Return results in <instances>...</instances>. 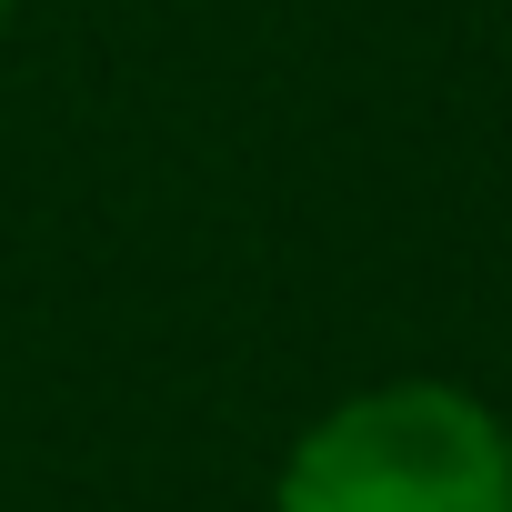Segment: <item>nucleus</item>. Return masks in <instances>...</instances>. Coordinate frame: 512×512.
I'll return each instance as SVG.
<instances>
[{"label":"nucleus","instance_id":"f257e3e1","mask_svg":"<svg viewBox=\"0 0 512 512\" xmlns=\"http://www.w3.org/2000/svg\"><path fill=\"white\" fill-rule=\"evenodd\" d=\"M272 512H512V422L452 372H382L282 442Z\"/></svg>","mask_w":512,"mask_h":512},{"label":"nucleus","instance_id":"f03ea898","mask_svg":"<svg viewBox=\"0 0 512 512\" xmlns=\"http://www.w3.org/2000/svg\"><path fill=\"white\" fill-rule=\"evenodd\" d=\"M11 21H21V0H0V31H11Z\"/></svg>","mask_w":512,"mask_h":512}]
</instances>
